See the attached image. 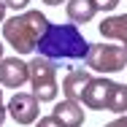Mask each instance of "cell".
I'll return each mask as SVG.
<instances>
[{
	"label": "cell",
	"instance_id": "obj_7",
	"mask_svg": "<svg viewBox=\"0 0 127 127\" xmlns=\"http://www.w3.org/2000/svg\"><path fill=\"white\" fill-rule=\"evenodd\" d=\"M30 81V62L19 60V57H3L0 60V87L16 89L25 87Z\"/></svg>",
	"mask_w": 127,
	"mask_h": 127
},
{
	"label": "cell",
	"instance_id": "obj_18",
	"mask_svg": "<svg viewBox=\"0 0 127 127\" xmlns=\"http://www.w3.org/2000/svg\"><path fill=\"white\" fill-rule=\"evenodd\" d=\"M5 8H8V5H5V0H0V25L5 22Z\"/></svg>",
	"mask_w": 127,
	"mask_h": 127
},
{
	"label": "cell",
	"instance_id": "obj_8",
	"mask_svg": "<svg viewBox=\"0 0 127 127\" xmlns=\"http://www.w3.org/2000/svg\"><path fill=\"white\" fill-rule=\"evenodd\" d=\"M51 116H54L62 127H81L84 125V108H81V103L78 100H68V97L54 105Z\"/></svg>",
	"mask_w": 127,
	"mask_h": 127
},
{
	"label": "cell",
	"instance_id": "obj_14",
	"mask_svg": "<svg viewBox=\"0 0 127 127\" xmlns=\"http://www.w3.org/2000/svg\"><path fill=\"white\" fill-rule=\"evenodd\" d=\"M95 5H97V11H114L116 5H119V0H95Z\"/></svg>",
	"mask_w": 127,
	"mask_h": 127
},
{
	"label": "cell",
	"instance_id": "obj_16",
	"mask_svg": "<svg viewBox=\"0 0 127 127\" xmlns=\"http://www.w3.org/2000/svg\"><path fill=\"white\" fill-rule=\"evenodd\" d=\"M5 114H8V105H5V100H3V87H0V127H3V122H5Z\"/></svg>",
	"mask_w": 127,
	"mask_h": 127
},
{
	"label": "cell",
	"instance_id": "obj_19",
	"mask_svg": "<svg viewBox=\"0 0 127 127\" xmlns=\"http://www.w3.org/2000/svg\"><path fill=\"white\" fill-rule=\"evenodd\" d=\"M43 3H46V5H60L62 0H43Z\"/></svg>",
	"mask_w": 127,
	"mask_h": 127
},
{
	"label": "cell",
	"instance_id": "obj_11",
	"mask_svg": "<svg viewBox=\"0 0 127 127\" xmlns=\"http://www.w3.org/2000/svg\"><path fill=\"white\" fill-rule=\"evenodd\" d=\"M97 14L95 0H68V19L73 25H87Z\"/></svg>",
	"mask_w": 127,
	"mask_h": 127
},
{
	"label": "cell",
	"instance_id": "obj_15",
	"mask_svg": "<svg viewBox=\"0 0 127 127\" xmlns=\"http://www.w3.org/2000/svg\"><path fill=\"white\" fill-rule=\"evenodd\" d=\"M27 3H30V0H5V5H8L11 11H25Z\"/></svg>",
	"mask_w": 127,
	"mask_h": 127
},
{
	"label": "cell",
	"instance_id": "obj_20",
	"mask_svg": "<svg viewBox=\"0 0 127 127\" xmlns=\"http://www.w3.org/2000/svg\"><path fill=\"white\" fill-rule=\"evenodd\" d=\"M0 60H3V41H0Z\"/></svg>",
	"mask_w": 127,
	"mask_h": 127
},
{
	"label": "cell",
	"instance_id": "obj_2",
	"mask_svg": "<svg viewBox=\"0 0 127 127\" xmlns=\"http://www.w3.org/2000/svg\"><path fill=\"white\" fill-rule=\"evenodd\" d=\"M49 30V19L41 11H22L3 22V38L16 54H30L38 49L43 32Z\"/></svg>",
	"mask_w": 127,
	"mask_h": 127
},
{
	"label": "cell",
	"instance_id": "obj_9",
	"mask_svg": "<svg viewBox=\"0 0 127 127\" xmlns=\"http://www.w3.org/2000/svg\"><path fill=\"white\" fill-rule=\"evenodd\" d=\"M89 81H92L89 70H81V68H78V70H70L68 76L62 78V92H65V97L81 103V95H84V89L89 87Z\"/></svg>",
	"mask_w": 127,
	"mask_h": 127
},
{
	"label": "cell",
	"instance_id": "obj_17",
	"mask_svg": "<svg viewBox=\"0 0 127 127\" xmlns=\"http://www.w3.org/2000/svg\"><path fill=\"white\" fill-rule=\"evenodd\" d=\"M103 127H127V114H122L119 119H114V122H108V125H103Z\"/></svg>",
	"mask_w": 127,
	"mask_h": 127
},
{
	"label": "cell",
	"instance_id": "obj_3",
	"mask_svg": "<svg viewBox=\"0 0 127 127\" xmlns=\"http://www.w3.org/2000/svg\"><path fill=\"white\" fill-rule=\"evenodd\" d=\"M30 87H32V95L41 103H51L60 92L57 65H51V60H46V57H35L30 62Z\"/></svg>",
	"mask_w": 127,
	"mask_h": 127
},
{
	"label": "cell",
	"instance_id": "obj_12",
	"mask_svg": "<svg viewBox=\"0 0 127 127\" xmlns=\"http://www.w3.org/2000/svg\"><path fill=\"white\" fill-rule=\"evenodd\" d=\"M111 111L114 114H127V87L125 84H116V92H114V100H111Z\"/></svg>",
	"mask_w": 127,
	"mask_h": 127
},
{
	"label": "cell",
	"instance_id": "obj_10",
	"mask_svg": "<svg viewBox=\"0 0 127 127\" xmlns=\"http://www.w3.org/2000/svg\"><path fill=\"white\" fill-rule=\"evenodd\" d=\"M100 35L103 38H114L119 41L122 46L127 49V14H114V16H105L100 22Z\"/></svg>",
	"mask_w": 127,
	"mask_h": 127
},
{
	"label": "cell",
	"instance_id": "obj_5",
	"mask_svg": "<svg viewBox=\"0 0 127 127\" xmlns=\"http://www.w3.org/2000/svg\"><path fill=\"white\" fill-rule=\"evenodd\" d=\"M114 92H116V81H111V78H105V76L92 78L89 87H87L84 95H81V103H84L87 108H92V111H111Z\"/></svg>",
	"mask_w": 127,
	"mask_h": 127
},
{
	"label": "cell",
	"instance_id": "obj_6",
	"mask_svg": "<svg viewBox=\"0 0 127 127\" xmlns=\"http://www.w3.org/2000/svg\"><path fill=\"white\" fill-rule=\"evenodd\" d=\"M38 97L32 92H14V97L5 103L8 105V116L16 122V125H35L41 116H38Z\"/></svg>",
	"mask_w": 127,
	"mask_h": 127
},
{
	"label": "cell",
	"instance_id": "obj_4",
	"mask_svg": "<svg viewBox=\"0 0 127 127\" xmlns=\"http://www.w3.org/2000/svg\"><path fill=\"white\" fill-rule=\"evenodd\" d=\"M87 65L97 73H119L127 68V49L116 43H95L89 46Z\"/></svg>",
	"mask_w": 127,
	"mask_h": 127
},
{
	"label": "cell",
	"instance_id": "obj_13",
	"mask_svg": "<svg viewBox=\"0 0 127 127\" xmlns=\"http://www.w3.org/2000/svg\"><path fill=\"white\" fill-rule=\"evenodd\" d=\"M35 127H62V125H60L54 116H41V119L35 122Z\"/></svg>",
	"mask_w": 127,
	"mask_h": 127
},
{
	"label": "cell",
	"instance_id": "obj_1",
	"mask_svg": "<svg viewBox=\"0 0 127 127\" xmlns=\"http://www.w3.org/2000/svg\"><path fill=\"white\" fill-rule=\"evenodd\" d=\"M38 54L46 60H87L89 41L81 35L78 25L73 22L49 25V30L43 32V38L38 43Z\"/></svg>",
	"mask_w": 127,
	"mask_h": 127
}]
</instances>
